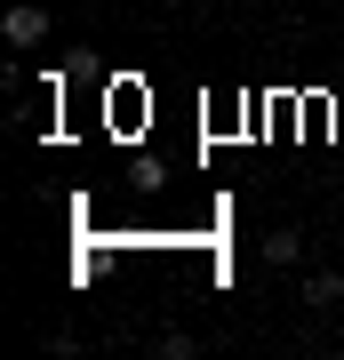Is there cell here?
<instances>
[{
	"label": "cell",
	"mask_w": 344,
	"mask_h": 360,
	"mask_svg": "<svg viewBox=\"0 0 344 360\" xmlns=\"http://www.w3.org/2000/svg\"><path fill=\"white\" fill-rule=\"evenodd\" d=\"M0 40H8V49H40V40H49V8H40V0H16V8L0 16Z\"/></svg>",
	"instance_id": "1"
},
{
	"label": "cell",
	"mask_w": 344,
	"mask_h": 360,
	"mask_svg": "<svg viewBox=\"0 0 344 360\" xmlns=\"http://www.w3.org/2000/svg\"><path fill=\"white\" fill-rule=\"evenodd\" d=\"M265 264H305V232H296V224L265 232Z\"/></svg>",
	"instance_id": "2"
},
{
	"label": "cell",
	"mask_w": 344,
	"mask_h": 360,
	"mask_svg": "<svg viewBox=\"0 0 344 360\" xmlns=\"http://www.w3.org/2000/svg\"><path fill=\"white\" fill-rule=\"evenodd\" d=\"M305 304L312 312H336L344 304V272H312V281H305Z\"/></svg>",
	"instance_id": "3"
}]
</instances>
